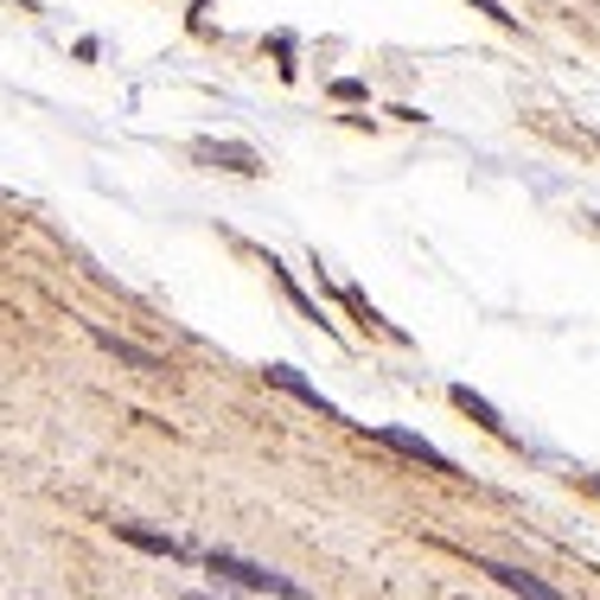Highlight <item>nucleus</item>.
Here are the masks:
<instances>
[{"instance_id": "1", "label": "nucleus", "mask_w": 600, "mask_h": 600, "mask_svg": "<svg viewBox=\"0 0 600 600\" xmlns=\"http://www.w3.org/2000/svg\"><path fill=\"white\" fill-rule=\"evenodd\" d=\"M211 575H224V581H236V588H256V595L307 600L300 581H288V575H275V568H263V563H243V556H230V550H211Z\"/></svg>"}, {"instance_id": "2", "label": "nucleus", "mask_w": 600, "mask_h": 600, "mask_svg": "<svg viewBox=\"0 0 600 600\" xmlns=\"http://www.w3.org/2000/svg\"><path fill=\"white\" fill-rule=\"evenodd\" d=\"M383 448H396V453H409V460H422V466H435V473H453V460L435 441H422V435H409V428H371Z\"/></svg>"}, {"instance_id": "3", "label": "nucleus", "mask_w": 600, "mask_h": 600, "mask_svg": "<svg viewBox=\"0 0 600 600\" xmlns=\"http://www.w3.org/2000/svg\"><path fill=\"white\" fill-rule=\"evenodd\" d=\"M486 575L498 581V588H511L518 600H563L550 581H536V575H524V568H511V563H486Z\"/></svg>"}, {"instance_id": "4", "label": "nucleus", "mask_w": 600, "mask_h": 600, "mask_svg": "<svg viewBox=\"0 0 600 600\" xmlns=\"http://www.w3.org/2000/svg\"><path fill=\"white\" fill-rule=\"evenodd\" d=\"M453 403H460V409L473 415V422H486L492 435H498V441H511V428H505V422H498V409H492V403H480V396H473V390H466V383H460V390H453Z\"/></svg>"}, {"instance_id": "5", "label": "nucleus", "mask_w": 600, "mask_h": 600, "mask_svg": "<svg viewBox=\"0 0 600 600\" xmlns=\"http://www.w3.org/2000/svg\"><path fill=\"white\" fill-rule=\"evenodd\" d=\"M268 383H281V390H295L300 403H313V409H320V415H333V403H326V396H320L313 383H300V377L288 371V365H275V371H268Z\"/></svg>"}, {"instance_id": "6", "label": "nucleus", "mask_w": 600, "mask_h": 600, "mask_svg": "<svg viewBox=\"0 0 600 600\" xmlns=\"http://www.w3.org/2000/svg\"><path fill=\"white\" fill-rule=\"evenodd\" d=\"M103 345H109L115 358H128V365H135V371H166V365H160V358H153V351H141V345H122V338H109V333H103Z\"/></svg>"}, {"instance_id": "7", "label": "nucleus", "mask_w": 600, "mask_h": 600, "mask_svg": "<svg viewBox=\"0 0 600 600\" xmlns=\"http://www.w3.org/2000/svg\"><path fill=\"white\" fill-rule=\"evenodd\" d=\"M115 536H128V543H141V550H160V556H186V550H180V543H173V536H148V530H115Z\"/></svg>"}, {"instance_id": "8", "label": "nucleus", "mask_w": 600, "mask_h": 600, "mask_svg": "<svg viewBox=\"0 0 600 600\" xmlns=\"http://www.w3.org/2000/svg\"><path fill=\"white\" fill-rule=\"evenodd\" d=\"M218 160H224L230 173H256V153H243V148H211Z\"/></svg>"}]
</instances>
